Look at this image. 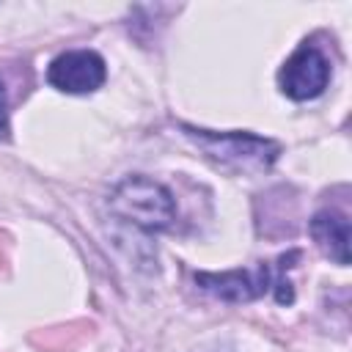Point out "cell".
Wrapping results in <instances>:
<instances>
[{
  "mask_svg": "<svg viewBox=\"0 0 352 352\" xmlns=\"http://www.w3.org/2000/svg\"><path fill=\"white\" fill-rule=\"evenodd\" d=\"M8 138V102H6V88L0 80V140Z\"/></svg>",
  "mask_w": 352,
  "mask_h": 352,
  "instance_id": "7",
  "label": "cell"
},
{
  "mask_svg": "<svg viewBox=\"0 0 352 352\" xmlns=\"http://www.w3.org/2000/svg\"><path fill=\"white\" fill-rule=\"evenodd\" d=\"M311 236L316 248L336 264H349V220L344 212L322 209L311 217Z\"/></svg>",
  "mask_w": 352,
  "mask_h": 352,
  "instance_id": "6",
  "label": "cell"
},
{
  "mask_svg": "<svg viewBox=\"0 0 352 352\" xmlns=\"http://www.w3.org/2000/svg\"><path fill=\"white\" fill-rule=\"evenodd\" d=\"M184 132L206 157L234 170H267L280 151L278 143L250 132H209L195 126H184Z\"/></svg>",
  "mask_w": 352,
  "mask_h": 352,
  "instance_id": "2",
  "label": "cell"
},
{
  "mask_svg": "<svg viewBox=\"0 0 352 352\" xmlns=\"http://www.w3.org/2000/svg\"><path fill=\"white\" fill-rule=\"evenodd\" d=\"M330 82V63L324 58V52L316 44H300L292 58L283 63V69L278 72V85L280 91L294 99V102H305V99H316Z\"/></svg>",
  "mask_w": 352,
  "mask_h": 352,
  "instance_id": "3",
  "label": "cell"
},
{
  "mask_svg": "<svg viewBox=\"0 0 352 352\" xmlns=\"http://www.w3.org/2000/svg\"><path fill=\"white\" fill-rule=\"evenodd\" d=\"M104 60L94 50H69L58 55L47 69L50 85L63 94H91L104 82Z\"/></svg>",
  "mask_w": 352,
  "mask_h": 352,
  "instance_id": "4",
  "label": "cell"
},
{
  "mask_svg": "<svg viewBox=\"0 0 352 352\" xmlns=\"http://www.w3.org/2000/svg\"><path fill=\"white\" fill-rule=\"evenodd\" d=\"M195 280L206 292H212L214 297L239 302V300H253V297L267 292L270 267L267 264H256V267H248V270H231V272H220V275L201 272V275H195Z\"/></svg>",
  "mask_w": 352,
  "mask_h": 352,
  "instance_id": "5",
  "label": "cell"
},
{
  "mask_svg": "<svg viewBox=\"0 0 352 352\" xmlns=\"http://www.w3.org/2000/svg\"><path fill=\"white\" fill-rule=\"evenodd\" d=\"M110 212L138 228L162 231L173 223L176 204L160 182L146 176H129L110 192Z\"/></svg>",
  "mask_w": 352,
  "mask_h": 352,
  "instance_id": "1",
  "label": "cell"
}]
</instances>
